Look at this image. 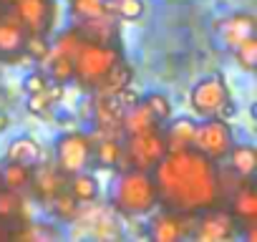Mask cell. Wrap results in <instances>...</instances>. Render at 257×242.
<instances>
[{"label": "cell", "instance_id": "cell-1", "mask_svg": "<svg viewBox=\"0 0 257 242\" xmlns=\"http://www.w3.org/2000/svg\"><path fill=\"white\" fill-rule=\"evenodd\" d=\"M152 179L157 187L159 207L199 214L222 202L219 194V162L207 159L197 149L169 152L154 169Z\"/></svg>", "mask_w": 257, "mask_h": 242}, {"label": "cell", "instance_id": "cell-2", "mask_svg": "<svg viewBox=\"0 0 257 242\" xmlns=\"http://www.w3.org/2000/svg\"><path fill=\"white\" fill-rule=\"evenodd\" d=\"M108 204L118 217H144L152 209H157L159 199H157V187H154L152 172L134 169V167L118 169V174L111 184Z\"/></svg>", "mask_w": 257, "mask_h": 242}, {"label": "cell", "instance_id": "cell-3", "mask_svg": "<svg viewBox=\"0 0 257 242\" xmlns=\"http://www.w3.org/2000/svg\"><path fill=\"white\" fill-rule=\"evenodd\" d=\"M118 61H123V56H121L116 43H91V41H86L83 48L78 51V56L73 58V78L83 88L96 91V86L103 81V76Z\"/></svg>", "mask_w": 257, "mask_h": 242}, {"label": "cell", "instance_id": "cell-4", "mask_svg": "<svg viewBox=\"0 0 257 242\" xmlns=\"http://www.w3.org/2000/svg\"><path fill=\"white\" fill-rule=\"evenodd\" d=\"M164 157H167L164 132H162V124H154L139 134L123 137V159H121L118 169L134 167V169L152 172Z\"/></svg>", "mask_w": 257, "mask_h": 242}, {"label": "cell", "instance_id": "cell-5", "mask_svg": "<svg viewBox=\"0 0 257 242\" xmlns=\"http://www.w3.org/2000/svg\"><path fill=\"white\" fill-rule=\"evenodd\" d=\"M232 144H234V129L227 118L207 116L204 121H197L194 137H192V149H197L207 159L224 162Z\"/></svg>", "mask_w": 257, "mask_h": 242}, {"label": "cell", "instance_id": "cell-6", "mask_svg": "<svg viewBox=\"0 0 257 242\" xmlns=\"http://www.w3.org/2000/svg\"><path fill=\"white\" fill-rule=\"evenodd\" d=\"M53 152H56V167L66 177H71L76 172L88 169V164L93 162V139L86 132H76V129L63 132L56 139Z\"/></svg>", "mask_w": 257, "mask_h": 242}, {"label": "cell", "instance_id": "cell-7", "mask_svg": "<svg viewBox=\"0 0 257 242\" xmlns=\"http://www.w3.org/2000/svg\"><path fill=\"white\" fill-rule=\"evenodd\" d=\"M237 234H239V224L227 207L214 204V207L194 214L192 237L199 242H227V239H234Z\"/></svg>", "mask_w": 257, "mask_h": 242}, {"label": "cell", "instance_id": "cell-8", "mask_svg": "<svg viewBox=\"0 0 257 242\" xmlns=\"http://www.w3.org/2000/svg\"><path fill=\"white\" fill-rule=\"evenodd\" d=\"M232 98L229 93V86L224 81L222 73H209V76H202L192 91H189V103H192V111L202 118L207 116H217L219 108Z\"/></svg>", "mask_w": 257, "mask_h": 242}, {"label": "cell", "instance_id": "cell-9", "mask_svg": "<svg viewBox=\"0 0 257 242\" xmlns=\"http://www.w3.org/2000/svg\"><path fill=\"white\" fill-rule=\"evenodd\" d=\"M149 222H147V237L154 242H179L184 237H192V227H194V214H184V212H174L162 207L159 212H149Z\"/></svg>", "mask_w": 257, "mask_h": 242}, {"label": "cell", "instance_id": "cell-10", "mask_svg": "<svg viewBox=\"0 0 257 242\" xmlns=\"http://www.w3.org/2000/svg\"><path fill=\"white\" fill-rule=\"evenodd\" d=\"M23 28L26 33H38L46 36L53 28L56 21V3L53 0H11V6L6 8Z\"/></svg>", "mask_w": 257, "mask_h": 242}, {"label": "cell", "instance_id": "cell-11", "mask_svg": "<svg viewBox=\"0 0 257 242\" xmlns=\"http://www.w3.org/2000/svg\"><path fill=\"white\" fill-rule=\"evenodd\" d=\"M66 182H68V177L56 167V162H41V164L33 167L31 189H33V194L41 204H48L58 192H63Z\"/></svg>", "mask_w": 257, "mask_h": 242}, {"label": "cell", "instance_id": "cell-12", "mask_svg": "<svg viewBox=\"0 0 257 242\" xmlns=\"http://www.w3.org/2000/svg\"><path fill=\"white\" fill-rule=\"evenodd\" d=\"M93 124L98 134H121V116L123 106L113 93H98L93 96ZM123 137V134H121Z\"/></svg>", "mask_w": 257, "mask_h": 242}, {"label": "cell", "instance_id": "cell-13", "mask_svg": "<svg viewBox=\"0 0 257 242\" xmlns=\"http://www.w3.org/2000/svg\"><path fill=\"white\" fill-rule=\"evenodd\" d=\"M26 28L6 11V16H0V58L6 63H21L23 43H26Z\"/></svg>", "mask_w": 257, "mask_h": 242}, {"label": "cell", "instance_id": "cell-14", "mask_svg": "<svg viewBox=\"0 0 257 242\" xmlns=\"http://www.w3.org/2000/svg\"><path fill=\"white\" fill-rule=\"evenodd\" d=\"M214 31H217L222 46L232 51L237 43H242L244 38L254 36L257 26H254V16H249V13H234V16H227V18L217 21L214 23Z\"/></svg>", "mask_w": 257, "mask_h": 242}, {"label": "cell", "instance_id": "cell-15", "mask_svg": "<svg viewBox=\"0 0 257 242\" xmlns=\"http://www.w3.org/2000/svg\"><path fill=\"white\" fill-rule=\"evenodd\" d=\"M86 234H91V237L98 239V242H116V239H121L126 232H123V227H121L118 214L111 209V204H106V207H96L91 222L86 224Z\"/></svg>", "mask_w": 257, "mask_h": 242}, {"label": "cell", "instance_id": "cell-16", "mask_svg": "<svg viewBox=\"0 0 257 242\" xmlns=\"http://www.w3.org/2000/svg\"><path fill=\"white\" fill-rule=\"evenodd\" d=\"M232 217L237 219V224H247V222H257V192L252 187V179H244L232 194H229V207Z\"/></svg>", "mask_w": 257, "mask_h": 242}, {"label": "cell", "instance_id": "cell-17", "mask_svg": "<svg viewBox=\"0 0 257 242\" xmlns=\"http://www.w3.org/2000/svg\"><path fill=\"white\" fill-rule=\"evenodd\" d=\"M78 33L91 41V43H116L118 31H116V18L113 16H93V18H78L73 23Z\"/></svg>", "mask_w": 257, "mask_h": 242}, {"label": "cell", "instance_id": "cell-18", "mask_svg": "<svg viewBox=\"0 0 257 242\" xmlns=\"http://www.w3.org/2000/svg\"><path fill=\"white\" fill-rule=\"evenodd\" d=\"M169 124L162 127L164 132V144H167V154L169 152H182L192 147V137H194V127L197 121L192 116H177V118H167Z\"/></svg>", "mask_w": 257, "mask_h": 242}, {"label": "cell", "instance_id": "cell-19", "mask_svg": "<svg viewBox=\"0 0 257 242\" xmlns=\"http://www.w3.org/2000/svg\"><path fill=\"white\" fill-rule=\"evenodd\" d=\"M93 159L111 169V167H118L121 159H123V137L121 134H93Z\"/></svg>", "mask_w": 257, "mask_h": 242}, {"label": "cell", "instance_id": "cell-20", "mask_svg": "<svg viewBox=\"0 0 257 242\" xmlns=\"http://www.w3.org/2000/svg\"><path fill=\"white\" fill-rule=\"evenodd\" d=\"M224 162H229V169L239 177V179H252L257 172V149L252 144H232Z\"/></svg>", "mask_w": 257, "mask_h": 242}, {"label": "cell", "instance_id": "cell-21", "mask_svg": "<svg viewBox=\"0 0 257 242\" xmlns=\"http://www.w3.org/2000/svg\"><path fill=\"white\" fill-rule=\"evenodd\" d=\"M63 237V229L56 227L53 222H21L18 229H11V239H28V242H53Z\"/></svg>", "mask_w": 257, "mask_h": 242}, {"label": "cell", "instance_id": "cell-22", "mask_svg": "<svg viewBox=\"0 0 257 242\" xmlns=\"http://www.w3.org/2000/svg\"><path fill=\"white\" fill-rule=\"evenodd\" d=\"M6 159L8 162H21L28 167H36L43 162V147L33 139V137H16L8 149H6Z\"/></svg>", "mask_w": 257, "mask_h": 242}, {"label": "cell", "instance_id": "cell-23", "mask_svg": "<svg viewBox=\"0 0 257 242\" xmlns=\"http://www.w3.org/2000/svg\"><path fill=\"white\" fill-rule=\"evenodd\" d=\"M154 124H159V121L149 113V108H147V106L142 103V98H139V103L123 108V116H121V134H123V137H132V134H139V132H144V129H149V127H154Z\"/></svg>", "mask_w": 257, "mask_h": 242}, {"label": "cell", "instance_id": "cell-24", "mask_svg": "<svg viewBox=\"0 0 257 242\" xmlns=\"http://www.w3.org/2000/svg\"><path fill=\"white\" fill-rule=\"evenodd\" d=\"M66 189L73 194V199L78 204H88V202H96L98 199V179L93 174H88L86 169L71 174L68 182H66Z\"/></svg>", "mask_w": 257, "mask_h": 242}, {"label": "cell", "instance_id": "cell-25", "mask_svg": "<svg viewBox=\"0 0 257 242\" xmlns=\"http://www.w3.org/2000/svg\"><path fill=\"white\" fill-rule=\"evenodd\" d=\"M26 219H28V214H26V202H23L21 192L0 187V222H6L11 227L13 222L21 224Z\"/></svg>", "mask_w": 257, "mask_h": 242}, {"label": "cell", "instance_id": "cell-26", "mask_svg": "<svg viewBox=\"0 0 257 242\" xmlns=\"http://www.w3.org/2000/svg\"><path fill=\"white\" fill-rule=\"evenodd\" d=\"M31 174H33V167L28 164H21V162H8L0 169V182H3L6 189H13V192H26L31 187Z\"/></svg>", "mask_w": 257, "mask_h": 242}, {"label": "cell", "instance_id": "cell-27", "mask_svg": "<svg viewBox=\"0 0 257 242\" xmlns=\"http://www.w3.org/2000/svg\"><path fill=\"white\" fill-rule=\"evenodd\" d=\"M132 78H134L132 66H128L126 61H118V63L103 76V81L96 86V91H98V93H116V91H121L123 86H132Z\"/></svg>", "mask_w": 257, "mask_h": 242}, {"label": "cell", "instance_id": "cell-28", "mask_svg": "<svg viewBox=\"0 0 257 242\" xmlns=\"http://www.w3.org/2000/svg\"><path fill=\"white\" fill-rule=\"evenodd\" d=\"M83 43H86V38L78 33V28H76V26H71V28H63V31L56 36V41H53L51 51L61 53L63 58H68V61L73 63V58L78 56V51L83 48Z\"/></svg>", "mask_w": 257, "mask_h": 242}, {"label": "cell", "instance_id": "cell-29", "mask_svg": "<svg viewBox=\"0 0 257 242\" xmlns=\"http://www.w3.org/2000/svg\"><path fill=\"white\" fill-rule=\"evenodd\" d=\"M43 207H48L51 214H53L58 222H66V224H71V222L78 217V209H81V204L73 199V194H71L68 189L58 192V194H56L48 204H43Z\"/></svg>", "mask_w": 257, "mask_h": 242}, {"label": "cell", "instance_id": "cell-30", "mask_svg": "<svg viewBox=\"0 0 257 242\" xmlns=\"http://www.w3.org/2000/svg\"><path fill=\"white\" fill-rule=\"evenodd\" d=\"M43 61L48 66V78L51 81H58V83H71L73 81V63L68 58H63L56 51H48V56Z\"/></svg>", "mask_w": 257, "mask_h": 242}, {"label": "cell", "instance_id": "cell-31", "mask_svg": "<svg viewBox=\"0 0 257 242\" xmlns=\"http://www.w3.org/2000/svg\"><path fill=\"white\" fill-rule=\"evenodd\" d=\"M142 103L149 108V113L159 121V124H164L167 118H172V101H169L167 93H162V91H149V93L142 96Z\"/></svg>", "mask_w": 257, "mask_h": 242}, {"label": "cell", "instance_id": "cell-32", "mask_svg": "<svg viewBox=\"0 0 257 242\" xmlns=\"http://www.w3.org/2000/svg\"><path fill=\"white\" fill-rule=\"evenodd\" d=\"M232 53H234L237 63H239L244 71H254V66H257V36H249V38H244L242 43H237V46L232 48Z\"/></svg>", "mask_w": 257, "mask_h": 242}, {"label": "cell", "instance_id": "cell-33", "mask_svg": "<svg viewBox=\"0 0 257 242\" xmlns=\"http://www.w3.org/2000/svg\"><path fill=\"white\" fill-rule=\"evenodd\" d=\"M51 51V43L46 41V36H38V33H31L26 36V43H23V53L26 58H33V61H43Z\"/></svg>", "mask_w": 257, "mask_h": 242}, {"label": "cell", "instance_id": "cell-34", "mask_svg": "<svg viewBox=\"0 0 257 242\" xmlns=\"http://www.w3.org/2000/svg\"><path fill=\"white\" fill-rule=\"evenodd\" d=\"M142 13H144V0H116L113 16H118L121 21H139Z\"/></svg>", "mask_w": 257, "mask_h": 242}, {"label": "cell", "instance_id": "cell-35", "mask_svg": "<svg viewBox=\"0 0 257 242\" xmlns=\"http://www.w3.org/2000/svg\"><path fill=\"white\" fill-rule=\"evenodd\" d=\"M26 106H28V111H31L33 116L48 118V116H51V108H53V101L46 96V91H41V93H28Z\"/></svg>", "mask_w": 257, "mask_h": 242}, {"label": "cell", "instance_id": "cell-36", "mask_svg": "<svg viewBox=\"0 0 257 242\" xmlns=\"http://www.w3.org/2000/svg\"><path fill=\"white\" fill-rule=\"evenodd\" d=\"M48 83H51V78H48L46 71H31L23 78V91L26 93H41V91L48 88Z\"/></svg>", "mask_w": 257, "mask_h": 242}, {"label": "cell", "instance_id": "cell-37", "mask_svg": "<svg viewBox=\"0 0 257 242\" xmlns=\"http://www.w3.org/2000/svg\"><path fill=\"white\" fill-rule=\"evenodd\" d=\"M113 96L118 98V103H121L123 108H128V106L139 103V98H142V96H139V93H137V91H134L132 86H123V88H121V91H116Z\"/></svg>", "mask_w": 257, "mask_h": 242}, {"label": "cell", "instance_id": "cell-38", "mask_svg": "<svg viewBox=\"0 0 257 242\" xmlns=\"http://www.w3.org/2000/svg\"><path fill=\"white\" fill-rule=\"evenodd\" d=\"M234 113H237V103H234V101L229 98V101H227V103H224V106L219 108V113H217V116H219V118H227V121H229V118H232Z\"/></svg>", "mask_w": 257, "mask_h": 242}, {"label": "cell", "instance_id": "cell-39", "mask_svg": "<svg viewBox=\"0 0 257 242\" xmlns=\"http://www.w3.org/2000/svg\"><path fill=\"white\" fill-rule=\"evenodd\" d=\"M11 229L13 227H8L6 222H0V239H11Z\"/></svg>", "mask_w": 257, "mask_h": 242}, {"label": "cell", "instance_id": "cell-40", "mask_svg": "<svg viewBox=\"0 0 257 242\" xmlns=\"http://www.w3.org/2000/svg\"><path fill=\"white\" fill-rule=\"evenodd\" d=\"M11 6V0H0V8H8Z\"/></svg>", "mask_w": 257, "mask_h": 242}]
</instances>
